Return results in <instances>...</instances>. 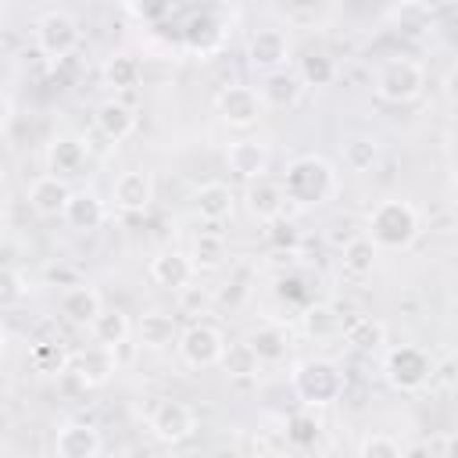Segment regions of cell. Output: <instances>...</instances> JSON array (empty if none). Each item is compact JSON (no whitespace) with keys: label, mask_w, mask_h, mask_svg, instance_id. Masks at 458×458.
<instances>
[{"label":"cell","mask_w":458,"mask_h":458,"mask_svg":"<svg viewBox=\"0 0 458 458\" xmlns=\"http://www.w3.org/2000/svg\"><path fill=\"white\" fill-rule=\"evenodd\" d=\"M358 454L361 458H401L404 454V444L390 433H369L358 440Z\"/></svg>","instance_id":"37"},{"label":"cell","mask_w":458,"mask_h":458,"mask_svg":"<svg viewBox=\"0 0 458 458\" xmlns=\"http://www.w3.org/2000/svg\"><path fill=\"white\" fill-rule=\"evenodd\" d=\"M225 258H229L225 254V240L218 233H200L193 240V247H190V261H193L197 272H215V268L225 265Z\"/></svg>","instance_id":"29"},{"label":"cell","mask_w":458,"mask_h":458,"mask_svg":"<svg viewBox=\"0 0 458 458\" xmlns=\"http://www.w3.org/2000/svg\"><path fill=\"white\" fill-rule=\"evenodd\" d=\"M4 229H7V211H4V204H0V236H4Z\"/></svg>","instance_id":"43"},{"label":"cell","mask_w":458,"mask_h":458,"mask_svg":"<svg viewBox=\"0 0 458 458\" xmlns=\"http://www.w3.org/2000/svg\"><path fill=\"white\" fill-rule=\"evenodd\" d=\"M301 326H304V333L315 336V340H326V336L344 333V322H340V315H336L333 304H311V308H304Z\"/></svg>","instance_id":"31"},{"label":"cell","mask_w":458,"mask_h":458,"mask_svg":"<svg viewBox=\"0 0 458 458\" xmlns=\"http://www.w3.org/2000/svg\"><path fill=\"white\" fill-rule=\"evenodd\" d=\"M114 369H118L114 351L104 347V344H89V347L75 351L72 361H68V372H72L82 386H104V383L114 376Z\"/></svg>","instance_id":"12"},{"label":"cell","mask_w":458,"mask_h":458,"mask_svg":"<svg viewBox=\"0 0 458 458\" xmlns=\"http://www.w3.org/2000/svg\"><path fill=\"white\" fill-rule=\"evenodd\" d=\"M86 161H89V147L79 136H54L47 147V172L50 175H61V179L79 175L86 168Z\"/></svg>","instance_id":"14"},{"label":"cell","mask_w":458,"mask_h":458,"mask_svg":"<svg viewBox=\"0 0 458 458\" xmlns=\"http://www.w3.org/2000/svg\"><path fill=\"white\" fill-rule=\"evenodd\" d=\"M136 336H140L143 347H150V351H165V347H172V344L179 340V322H175L172 311H165V308H150V311L140 315V322H136Z\"/></svg>","instance_id":"22"},{"label":"cell","mask_w":458,"mask_h":458,"mask_svg":"<svg viewBox=\"0 0 458 458\" xmlns=\"http://www.w3.org/2000/svg\"><path fill=\"white\" fill-rule=\"evenodd\" d=\"M379 161V143L372 136H354L344 143V165L351 172H369Z\"/></svg>","instance_id":"36"},{"label":"cell","mask_w":458,"mask_h":458,"mask_svg":"<svg viewBox=\"0 0 458 458\" xmlns=\"http://www.w3.org/2000/svg\"><path fill=\"white\" fill-rule=\"evenodd\" d=\"M140 75H143L140 61H136L132 54H125V50L111 54L107 64H104V82H107L111 89H132V86L140 82Z\"/></svg>","instance_id":"30"},{"label":"cell","mask_w":458,"mask_h":458,"mask_svg":"<svg viewBox=\"0 0 458 458\" xmlns=\"http://www.w3.org/2000/svg\"><path fill=\"white\" fill-rule=\"evenodd\" d=\"M265 225H272V229H268V240H272L276 247H297V229H293L290 222L283 225V215L272 218V222H265Z\"/></svg>","instance_id":"40"},{"label":"cell","mask_w":458,"mask_h":458,"mask_svg":"<svg viewBox=\"0 0 458 458\" xmlns=\"http://www.w3.org/2000/svg\"><path fill=\"white\" fill-rule=\"evenodd\" d=\"M286 50H290V43H286V36L279 29H261L247 43V61L258 72H272V68L286 64Z\"/></svg>","instance_id":"19"},{"label":"cell","mask_w":458,"mask_h":458,"mask_svg":"<svg viewBox=\"0 0 458 458\" xmlns=\"http://www.w3.org/2000/svg\"><path fill=\"white\" fill-rule=\"evenodd\" d=\"M451 444H454V437H433V440H426L419 451H429V454H451Z\"/></svg>","instance_id":"41"},{"label":"cell","mask_w":458,"mask_h":458,"mask_svg":"<svg viewBox=\"0 0 458 458\" xmlns=\"http://www.w3.org/2000/svg\"><path fill=\"white\" fill-rule=\"evenodd\" d=\"M93 125H97V132H100L104 140L122 143V140H129L132 129H136V111H132L125 100H114V97H111V100H104V104L97 107Z\"/></svg>","instance_id":"23"},{"label":"cell","mask_w":458,"mask_h":458,"mask_svg":"<svg viewBox=\"0 0 458 458\" xmlns=\"http://www.w3.org/2000/svg\"><path fill=\"white\" fill-rule=\"evenodd\" d=\"M422 233V215L411 200L390 197L369 211V236L379 250H408Z\"/></svg>","instance_id":"2"},{"label":"cell","mask_w":458,"mask_h":458,"mask_svg":"<svg viewBox=\"0 0 458 458\" xmlns=\"http://www.w3.org/2000/svg\"><path fill=\"white\" fill-rule=\"evenodd\" d=\"M225 165H229L233 175H240V179L250 182V179H261V175L268 172L272 154H268V147L258 143V140H236V143H229V150H225Z\"/></svg>","instance_id":"15"},{"label":"cell","mask_w":458,"mask_h":458,"mask_svg":"<svg viewBox=\"0 0 458 458\" xmlns=\"http://www.w3.org/2000/svg\"><path fill=\"white\" fill-rule=\"evenodd\" d=\"M25 279H21V272H14V268H0V311L4 308H14L21 297H25Z\"/></svg>","instance_id":"38"},{"label":"cell","mask_w":458,"mask_h":458,"mask_svg":"<svg viewBox=\"0 0 458 458\" xmlns=\"http://www.w3.org/2000/svg\"><path fill=\"white\" fill-rule=\"evenodd\" d=\"M383 376H386V383H390L394 390L415 394V390H422V386L429 383V376H433V354H429L426 347H419V344H397V347H390L386 358H383Z\"/></svg>","instance_id":"4"},{"label":"cell","mask_w":458,"mask_h":458,"mask_svg":"<svg viewBox=\"0 0 458 458\" xmlns=\"http://www.w3.org/2000/svg\"><path fill=\"white\" fill-rule=\"evenodd\" d=\"M100 308H104V301H100L97 286H86V283L68 286L64 297H61V315H64L72 326H86V329H89V322L100 315Z\"/></svg>","instance_id":"24"},{"label":"cell","mask_w":458,"mask_h":458,"mask_svg":"<svg viewBox=\"0 0 458 458\" xmlns=\"http://www.w3.org/2000/svg\"><path fill=\"white\" fill-rule=\"evenodd\" d=\"M190 204H193L197 218H204V222H225L236 211V193L225 182H204V186L193 190Z\"/></svg>","instance_id":"17"},{"label":"cell","mask_w":458,"mask_h":458,"mask_svg":"<svg viewBox=\"0 0 458 458\" xmlns=\"http://www.w3.org/2000/svg\"><path fill=\"white\" fill-rule=\"evenodd\" d=\"M215 111L229 129H254L265 118V100L254 86L233 82L215 97Z\"/></svg>","instance_id":"6"},{"label":"cell","mask_w":458,"mask_h":458,"mask_svg":"<svg viewBox=\"0 0 458 458\" xmlns=\"http://www.w3.org/2000/svg\"><path fill=\"white\" fill-rule=\"evenodd\" d=\"M150 433L161 440V444H182L193 437L197 429V411L186 404V401H175V397H161L154 408H150Z\"/></svg>","instance_id":"8"},{"label":"cell","mask_w":458,"mask_h":458,"mask_svg":"<svg viewBox=\"0 0 458 458\" xmlns=\"http://www.w3.org/2000/svg\"><path fill=\"white\" fill-rule=\"evenodd\" d=\"M175 347H179L182 365H190V369H215L222 351H225V336L211 322H193L190 329L179 333Z\"/></svg>","instance_id":"7"},{"label":"cell","mask_w":458,"mask_h":458,"mask_svg":"<svg viewBox=\"0 0 458 458\" xmlns=\"http://www.w3.org/2000/svg\"><path fill=\"white\" fill-rule=\"evenodd\" d=\"M218 365H222L229 376L247 379V376H258V365H261V361H258L254 347H250L247 340H240V344H225V351H222Z\"/></svg>","instance_id":"34"},{"label":"cell","mask_w":458,"mask_h":458,"mask_svg":"<svg viewBox=\"0 0 458 458\" xmlns=\"http://www.w3.org/2000/svg\"><path fill=\"white\" fill-rule=\"evenodd\" d=\"M4 344H7V329H4V322H0V351H4Z\"/></svg>","instance_id":"44"},{"label":"cell","mask_w":458,"mask_h":458,"mask_svg":"<svg viewBox=\"0 0 458 458\" xmlns=\"http://www.w3.org/2000/svg\"><path fill=\"white\" fill-rule=\"evenodd\" d=\"M297 75H301L304 86H329L336 79V61L329 54H322V50H311V54L301 57Z\"/></svg>","instance_id":"35"},{"label":"cell","mask_w":458,"mask_h":458,"mask_svg":"<svg viewBox=\"0 0 458 458\" xmlns=\"http://www.w3.org/2000/svg\"><path fill=\"white\" fill-rule=\"evenodd\" d=\"M14 122V100L0 89V132H7V125Z\"/></svg>","instance_id":"42"},{"label":"cell","mask_w":458,"mask_h":458,"mask_svg":"<svg viewBox=\"0 0 458 458\" xmlns=\"http://www.w3.org/2000/svg\"><path fill=\"white\" fill-rule=\"evenodd\" d=\"M61 218H64L75 233H97V229L104 225V218H107V208H104V200H100L97 190H72V197H68Z\"/></svg>","instance_id":"13"},{"label":"cell","mask_w":458,"mask_h":458,"mask_svg":"<svg viewBox=\"0 0 458 458\" xmlns=\"http://www.w3.org/2000/svg\"><path fill=\"white\" fill-rule=\"evenodd\" d=\"M243 200H247V211H250L258 222H272V218H279V215L286 211V193H283V186L272 182L268 175L250 179Z\"/></svg>","instance_id":"18"},{"label":"cell","mask_w":458,"mask_h":458,"mask_svg":"<svg viewBox=\"0 0 458 458\" xmlns=\"http://www.w3.org/2000/svg\"><path fill=\"white\" fill-rule=\"evenodd\" d=\"M29 358H32L36 372H43V376H61V372H68V361H72V354H68L57 340H39V344H32Z\"/></svg>","instance_id":"33"},{"label":"cell","mask_w":458,"mask_h":458,"mask_svg":"<svg viewBox=\"0 0 458 458\" xmlns=\"http://www.w3.org/2000/svg\"><path fill=\"white\" fill-rule=\"evenodd\" d=\"M104 451V437L97 426L82 419H68L54 433V454L57 458H97Z\"/></svg>","instance_id":"10"},{"label":"cell","mask_w":458,"mask_h":458,"mask_svg":"<svg viewBox=\"0 0 458 458\" xmlns=\"http://www.w3.org/2000/svg\"><path fill=\"white\" fill-rule=\"evenodd\" d=\"M89 333H93V344L118 351L132 336V318L122 308H100V315L89 322Z\"/></svg>","instance_id":"26"},{"label":"cell","mask_w":458,"mask_h":458,"mask_svg":"<svg viewBox=\"0 0 458 458\" xmlns=\"http://www.w3.org/2000/svg\"><path fill=\"white\" fill-rule=\"evenodd\" d=\"M394 18L401 21V29L419 32V29L426 25V7H422V4H404V7H397V11H394Z\"/></svg>","instance_id":"39"},{"label":"cell","mask_w":458,"mask_h":458,"mask_svg":"<svg viewBox=\"0 0 458 458\" xmlns=\"http://www.w3.org/2000/svg\"><path fill=\"white\" fill-rule=\"evenodd\" d=\"M304 82H301V75L297 72H290V68H272V72H265V82H261V100H265V107H276V111H286V107H293L301 97H304Z\"/></svg>","instance_id":"16"},{"label":"cell","mask_w":458,"mask_h":458,"mask_svg":"<svg viewBox=\"0 0 458 458\" xmlns=\"http://www.w3.org/2000/svg\"><path fill=\"white\" fill-rule=\"evenodd\" d=\"M7 4H11V0H0V11H4V7H7Z\"/></svg>","instance_id":"45"},{"label":"cell","mask_w":458,"mask_h":458,"mask_svg":"<svg viewBox=\"0 0 458 458\" xmlns=\"http://www.w3.org/2000/svg\"><path fill=\"white\" fill-rule=\"evenodd\" d=\"M279 186H283L286 200H293L297 208H318V204L336 197L340 175L322 154H301V157H293L286 165Z\"/></svg>","instance_id":"1"},{"label":"cell","mask_w":458,"mask_h":458,"mask_svg":"<svg viewBox=\"0 0 458 458\" xmlns=\"http://www.w3.org/2000/svg\"><path fill=\"white\" fill-rule=\"evenodd\" d=\"M247 344L254 347L258 361H265V365L283 361V358H286V351H290V336H286V329H283V326H258V329L247 336Z\"/></svg>","instance_id":"28"},{"label":"cell","mask_w":458,"mask_h":458,"mask_svg":"<svg viewBox=\"0 0 458 458\" xmlns=\"http://www.w3.org/2000/svg\"><path fill=\"white\" fill-rule=\"evenodd\" d=\"M344 344L347 347H354V351H361V354H372V351H383V344H386V326L379 322V318H372V315H358V318H351L347 326H344Z\"/></svg>","instance_id":"27"},{"label":"cell","mask_w":458,"mask_h":458,"mask_svg":"<svg viewBox=\"0 0 458 458\" xmlns=\"http://www.w3.org/2000/svg\"><path fill=\"white\" fill-rule=\"evenodd\" d=\"M68 197H72V190H68V182H64L61 175H50V172H47V175H39V179L29 182V204H32V211L43 215V218H57V215L64 211Z\"/></svg>","instance_id":"20"},{"label":"cell","mask_w":458,"mask_h":458,"mask_svg":"<svg viewBox=\"0 0 458 458\" xmlns=\"http://www.w3.org/2000/svg\"><path fill=\"white\" fill-rule=\"evenodd\" d=\"M376 97L383 104H408L426 89V72L411 57H390L376 72Z\"/></svg>","instance_id":"5"},{"label":"cell","mask_w":458,"mask_h":458,"mask_svg":"<svg viewBox=\"0 0 458 458\" xmlns=\"http://www.w3.org/2000/svg\"><path fill=\"white\" fill-rule=\"evenodd\" d=\"M79 39H82V29H79L75 14H68V11H47V14L36 21V43H39V50H43L47 57H54V61L68 57V54L79 47Z\"/></svg>","instance_id":"9"},{"label":"cell","mask_w":458,"mask_h":458,"mask_svg":"<svg viewBox=\"0 0 458 458\" xmlns=\"http://www.w3.org/2000/svg\"><path fill=\"white\" fill-rule=\"evenodd\" d=\"M376 261H379V247L372 243L369 233H354V236L344 243V250H340V265H344V272L354 276V279L372 276Z\"/></svg>","instance_id":"25"},{"label":"cell","mask_w":458,"mask_h":458,"mask_svg":"<svg viewBox=\"0 0 458 458\" xmlns=\"http://www.w3.org/2000/svg\"><path fill=\"white\" fill-rule=\"evenodd\" d=\"M111 200L118 211L125 215H143L154 204V175L147 168H129L114 179L111 186Z\"/></svg>","instance_id":"11"},{"label":"cell","mask_w":458,"mask_h":458,"mask_svg":"<svg viewBox=\"0 0 458 458\" xmlns=\"http://www.w3.org/2000/svg\"><path fill=\"white\" fill-rule=\"evenodd\" d=\"M318 437H322V422H318L315 408H301L286 419V440L293 447H315Z\"/></svg>","instance_id":"32"},{"label":"cell","mask_w":458,"mask_h":458,"mask_svg":"<svg viewBox=\"0 0 458 458\" xmlns=\"http://www.w3.org/2000/svg\"><path fill=\"white\" fill-rule=\"evenodd\" d=\"M290 386L304 408H326L344 397V372L333 358L311 354L290 369Z\"/></svg>","instance_id":"3"},{"label":"cell","mask_w":458,"mask_h":458,"mask_svg":"<svg viewBox=\"0 0 458 458\" xmlns=\"http://www.w3.org/2000/svg\"><path fill=\"white\" fill-rule=\"evenodd\" d=\"M193 276H197V268H193V261H190V254H182V250H161L154 261H150V279L157 283V286H165V290H182V286H190L193 283Z\"/></svg>","instance_id":"21"}]
</instances>
